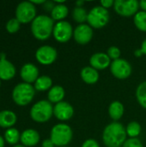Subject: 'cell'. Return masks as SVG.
Listing matches in <instances>:
<instances>
[{
  "mask_svg": "<svg viewBox=\"0 0 146 147\" xmlns=\"http://www.w3.org/2000/svg\"><path fill=\"white\" fill-rule=\"evenodd\" d=\"M126 137V128L118 121L106 126L102 133V141L107 147H122Z\"/></svg>",
  "mask_w": 146,
  "mask_h": 147,
  "instance_id": "6da1fadb",
  "label": "cell"
},
{
  "mask_svg": "<svg viewBox=\"0 0 146 147\" xmlns=\"http://www.w3.org/2000/svg\"><path fill=\"white\" fill-rule=\"evenodd\" d=\"M54 25V21L51 16L39 15L31 22V32L37 40H45L52 34Z\"/></svg>",
  "mask_w": 146,
  "mask_h": 147,
  "instance_id": "7a4b0ae2",
  "label": "cell"
},
{
  "mask_svg": "<svg viewBox=\"0 0 146 147\" xmlns=\"http://www.w3.org/2000/svg\"><path fill=\"white\" fill-rule=\"evenodd\" d=\"M73 132L71 127L64 123H59L52 127L50 133V140L55 146H66L72 140Z\"/></svg>",
  "mask_w": 146,
  "mask_h": 147,
  "instance_id": "3957f363",
  "label": "cell"
},
{
  "mask_svg": "<svg viewBox=\"0 0 146 147\" xmlns=\"http://www.w3.org/2000/svg\"><path fill=\"white\" fill-rule=\"evenodd\" d=\"M34 94L35 89L32 84L20 83L14 87L12 90V98L17 105L25 106L32 102Z\"/></svg>",
  "mask_w": 146,
  "mask_h": 147,
  "instance_id": "277c9868",
  "label": "cell"
},
{
  "mask_svg": "<svg viewBox=\"0 0 146 147\" xmlns=\"http://www.w3.org/2000/svg\"><path fill=\"white\" fill-rule=\"evenodd\" d=\"M53 115V107L47 100H40L34 103L30 109V117L33 121L40 123L46 122Z\"/></svg>",
  "mask_w": 146,
  "mask_h": 147,
  "instance_id": "5b68a950",
  "label": "cell"
},
{
  "mask_svg": "<svg viewBox=\"0 0 146 147\" xmlns=\"http://www.w3.org/2000/svg\"><path fill=\"white\" fill-rule=\"evenodd\" d=\"M110 16L108 9L101 5L93 7L88 13L87 22L92 28L100 29L104 28L109 22Z\"/></svg>",
  "mask_w": 146,
  "mask_h": 147,
  "instance_id": "8992f818",
  "label": "cell"
},
{
  "mask_svg": "<svg viewBox=\"0 0 146 147\" xmlns=\"http://www.w3.org/2000/svg\"><path fill=\"white\" fill-rule=\"evenodd\" d=\"M36 8L30 1H22L16 6L15 18L21 23L32 22L36 17Z\"/></svg>",
  "mask_w": 146,
  "mask_h": 147,
  "instance_id": "52a82bcc",
  "label": "cell"
},
{
  "mask_svg": "<svg viewBox=\"0 0 146 147\" xmlns=\"http://www.w3.org/2000/svg\"><path fill=\"white\" fill-rule=\"evenodd\" d=\"M114 11L120 16H134L139 9V2L137 0H115L114 4Z\"/></svg>",
  "mask_w": 146,
  "mask_h": 147,
  "instance_id": "ba28073f",
  "label": "cell"
},
{
  "mask_svg": "<svg viewBox=\"0 0 146 147\" xmlns=\"http://www.w3.org/2000/svg\"><path fill=\"white\" fill-rule=\"evenodd\" d=\"M73 32L74 29L69 22L60 21L54 25L52 35L58 42L66 43L73 37Z\"/></svg>",
  "mask_w": 146,
  "mask_h": 147,
  "instance_id": "9c48e42d",
  "label": "cell"
},
{
  "mask_svg": "<svg viewBox=\"0 0 146 147\" xmlns=\"http://www.w3.org/2000/svg\"><path fill=\"white\" fill-rule=\"evenodd\" d=\"M110 71L115 78L123 80L128 78L131 76L133 68L131 64L126 59H118L111 63Z\"/></svg>",
  "mask_w": 146,
  "mask_h": 147,
  "instance_id": "30bf717a",
  "label": "cell"
},
{
  "mask_svg": "<svg viewBox=\"0 0 146 147\" xmlns=\"http://www.w3.org/2000/svg\"><path fill=\"white\" fill-rule=\"evenodd\" d=\"M58 53L56 49L49 45L40 47L35 52V58L37 61L44 65H49L55 62L57 59Z\"/></svg>",
  "mask_w": 146,
  "mask_h": 147,
  "instance_id": "8fae6325",
  "label": "cell"
},
{
  "mask_svg": "<svg viewBox=\"0 0 146 147\" xmlns=\"http://www.w3.org/2000/svg\"><path fill=\"white\" fill-rule=\"evenodd\" d=\"M93 28L89 24H79L74 29L73 38L77 44L86 45L89 43L93 38Z\"/></svg>",
  "mask_w": 146,
  "mask_h": 147,
  "instance_id": "7c38bea8",
  "label": "cell"
},
{
  "mask_svg": "<svg viewBox=\"0 0 146 147\" xmlns=\"http://www.w3.org/2000/svg\"><path fill=\"white\" fill-rule=\"evenodd\" d=\"M74 115L73 107L67 102H60L53 106V115L59 121H66Z\"/></svg>",
  "mask_w": 146,
  "mask_h": 147,
  "instance_id": "4fadbf2b",
  "label": "cell"
},
{
  "mask_svg": "<svg viewBox=\"0 0 146 147\" xmlns=\"http://www.w3.org/2000/svg\"><path fill=\"white\" fill-rule=\"evenodd\" d=\"M111 59L105 53H96L89 59V65L97 71H102L110 67Z\"/></svg>",
  "mask_w": 146,
  "mask_h": 147,
  "instance_id": "5bb4252c",
  "label": "cell"
},
{
  "mask_svg": "<svg viewBox=\"0 0 146 147\" xmlns=\"http://www.w3.org/2000/svg\"><path fill=\"white\" fill-rule=\"evenodd\" d=\"M15 75V67L9 62L4 53H0V79L9 80Z\"/></svg>",
  "mask_w": 146,
  "mask_h": 147,
  "instance_id": "9a60e30c",
  "label": "cell"
},
{
  "mask_svg": "<svg viewBox=\"0 0 146 147\" xmlns=\"http://www.w3.org/2000/svg\"><path fill=\"white\" fill-rule=\"evenodd\" d=\"M20 75L24 83L31 84V83H34L39 78V69L34 64L27 63L22 66Z\"/></svg>",
  "mask_w": 146,
  "mask_h": 147,
  "instance_id": "2e32d148",
  "label": "cell"
},
{
  "mask_svg": "<svg viewBox=\"0 0 146 147\" xmlns=\"http://www.w3.org/2000/svg\"><path fill=\"white\" fill-rule=\"evenodd\" d=\"M40 136L36 130L28 128L22 133L20 140L24 146H34L40 142Z\"/></svg>",
  "mask_w": 146,
  "mask_h": 147,
  "instance_id": "e0dca14e",
  "label": "cell"
},
{
  "mask_svg": "<svg viewBox=\"0 0 146 147\" xmlns=\"http://www.w3.org/2000/svg\"><path fill=\"white\" fill-rule=\"evenodd\" d=\"M82 80L87 84H95L99 80V72L90 65L83 67L80 71Z\"/></svg>",
  "mask_w": 146,
  "mask_h": 147,
  "instance_id": "ac0fdd59",
  "label": "cell"
},
{
  "mask_svg": "<svg viewBox=\"0 0 146 147\" xmlns=\"http://www.w3.org/2000/svg\"><path fill=\"white\" fill-rule=\"evenodd\" d=\"M125 113V108L122 102L120 101H114L110 103L108 107V115L112 120L118 121L120 120Z\"/></svg>",
  "mask_w": 146,
  "mask_h": 147,
  "instance_id": "d6986e66",
  "label": "cell"
},
{
  "mask_svg": "<svg viewBox=\"0 0 146 147\" xmlns=\"http://www.w3.org/2000/svg\"><path fill=\"white\" fill-rule=\"evenodd\" d=\"M69 9L64 4V2H56V5L51 11V17L53 21H64V19L68 16Z\"/></svg>",
  "mask_w": 146,
  "mask_h": 147,
  "instance_id": "ffe728a7",
  "label": "cell"
},
{
  "mask_svg": "<svg viewBox=\"0 0 146 147\" xmlns=\"http://www.w3.org/2000/svg\"><path fill=\"white\" fill-rule=\"evenodd\" d=\"M16 115L11 110L0 111V127L5 128H10L16 122Z\"/></svg>",
  "mask_w": 146,
  "mask_h": 147,
  "instance_id": "44dd1931",
  "label": "cell"
},
{
  "mask_svg": "<svg viewBox=\"0 0 146 147\" xmlns=\"http://www.w3.org/2000/svg\"><path fill=\"white\" fill-rule=\"evenodd\" d=\"M65 96V89L60 85H55L52 86L47 93V98L48 101L51 103H59L60 102H63V99Z\"/></svg>",
  "mask_w": 146,
  "mask_h": 147,
  "instance_id": "7402d4cb",
  "label": "cell"
},
{
  "mask_svg": "<svg viewBox=\"0 0 146 147\" xmlns=\"http://www.w3.org/2000/svg\"><path fill=\"white\" fill-rule=\"evenodd\" d=\"M52 80L49 76H40L34 82V89L38 91H46L50 90L52 86Z\"/></svg>",
  "mask_w": 146,
  "mask_h": 147,
  "instance_id": "603a6c76",
  "label": "cell"
},
{
  "mask_svg": "<svg viewBox=\"0 0 146 147\" xmlns=\"http://www.w3.org/2000/svg\"><path fill=\"white\" fill-rule=\"evenodd\" d=\"M21 139V134L16 128L10 127L8 128L4 133V140L9 144L15 146Z\"/></svg>",
  "mask_w": 146,
  "mask_h": 147,
  "instance_id": "cb8c5ba5",
  "label": "cell"
},
{
  "mask_svg": "<svg viewBox=\"0 0 146 147\" xmlns=\"http://www.w3.org/2000/svg\"><path fill=\"white\" fill-rule=\"evenodd\" d=\"M88 11L83 8V7H75L72 10V18L73 20L79 23L83 24L85 22H87L88 19Z\"/></svg>",
  "mask_w": 146,
  "mask_h": 147,
  "instance_id": "d4e9b609",
  "label": "cell"
},
{
  "mask_svg": "<svg viewBox=\"0 0 146 147\" xmlns=\"http://www.w3.org/2000/svg\"><path fill=\"white\" fill-rule=\"evenodd\" d=\"M136 98L139 104L146 109V81L139 84L136 90Z\"/></svg>",
  "mask_w": 146,
  "mask_h": 147,
  "instance_id": "484cf974",
  "label": "cell"
},
{
  "mask_svg": "<svg viewBox=\"0 0 146 147\" xmlns=\"http://www.w3.org/2000/svg\"><path fill=\"white\" fill-rule=\"evenodd\" d=\"M142 128L139 122L137 121H131L127 124L126 127V135L128 137H130L131 139H134L139 136V134H141Z\"/></svg>",
  "mask_w": 146,
  "mask_h": 147,
  "instance_id": "4316f807",
  "label": "cell"
},
{
  "mask_svg": "<svg viewBox=\"0 0 146 147\" xmlns=\"http://www.w3.org/2000/svg\"><path fill=\"white\" fill-rule=\"evenodd\" d=\"M133 22L135 27L142 31L146 32V12L145 11H139L134 16H133Z\"/></svg>",
  "mask_w": 146,
  "mask_h": 147,
  "instance_id": "83f0119b",
  "label": "cell"
},
{
  "mask_svg": "<svg viewBox=\"0 0 146 147\" xmlns=\"http://www.w3.org/2000/svg\"><path fill=\"white\" fill-rule=\"evenodd\" d=\"M21 22L15 17L9 19L6 23V29L9 33H15L20 29Z\"/></svg>",
  "mask_w": 146,
  "mask_h": 147,
  "instance_id": "f1b7e54d",
  "label": "cell"
},
{
  "mask_svg": "<svg viewBox=\"0 0 146 147\" xmlns=\"http://www.w3.org/2000/svg\"><path fill=\"white\" fill-rule=\"evenodd\" d=\"M107 54L108 55V57L110 58V59L116 60L118 59H120V55H121V52L120 50V48L116 46H111L108 49V53Z\"/></svg>",
  "mask_w": 146,
  "mask_h": 147,
  "instance_id": "f546056e",
  "label": "cell"
},
{
  "mask_svg": "<svg viewBox=\"0 0 146 147\" xmlns=\"http://www.w3.org/2000/svg\"><path fill=\"white\" fill-rule=\"evenodd\" d=\"M122 147H144V146L138 138H134V139L130 138L126 140Z\"/></svg>",
  "mask_w": 146,
  "mask_h": 147,
  "instance_id": "4dcf8cb0",
  "label": "cell"
},
{
  "mask_svg": "<svg viewBox=\"0 0 146 147\" xmlns=\"http://www.w3.org/2000/svg\"><path fill=\"white\" fill-rule=\"evenodd\" d=\"M134 55L137 58H139L143 55H146V39H145L141 44V47L139 49H137L134 52Z\"/></svg>",
  "mask_w": 146,
  "mask_h": 147,
  "instance_id": "1f68e13d",
  "label": "cell"
},
{
  "mask_svg": "<svg viewBox=\"0 0 146 147\" xmlns=\"http://www.w3.org/2000/svg\"><path fill=\"white\" fill-rule=\"evenodd\" d=\"M81 147H100V145H99V143L96 140L89 139V140H86L82 144V146Z\"/></svg>",
  "mask_w": 146,
  "mask_h": 147,
  "instance_id": "d6a6232c",
  "label": "cell"
},
{
  "mask_svg": "<svg viewBox=\"0 0 146 147\" xmlns=\"http://www.w3.org/2000/svg\"><path fill=\"white\" fill-rule=\"evenodd\" d=\"M101 6L105 8L106 9L111 8V7H114V1L113 0H102L101 1Z\"/></svg>",
  "mask_w": 146,
  "mask_h": 147,
  "instance_id": "836d02e7",
  "label": "cell"
},
{
  "mask_svg": "<svg viewBox=\"0 0 146 147\" xmlns=\"http://www.w3.org/2000/svg\"><path fill=\"white\" fill-rule=\"evenodd\" d=\"M55 5H56V4H55L53 2H50V1L48 2V1H46V2H45V3H44V9H45L46 10H47V11H52Z\"/></svg>",
  "mask_w": 146,
  "mask_h": 147,
  "instance_id": "e575fe53",
  "label": "cell"
},
{
  "mask_svg": "<svg viewBox=\"0 0 146 147\" xmlns=\"http://www.w3.org/2000/svg\"><path fill=\"white\" fill-rule=\"evenodd\" d=\"M54 144L52 142V140L50 139H47V140H45L43 142H42V147H54Z\"/></svg>",
  "mask_w": 146,
  "mask_h": 147,
  "instance_id": "d590c367",
  "label": "cell"
},
{
  "mask_svg": "<svg viewBox=\"0 0 146 147\" xmlns=\"http://www.w3.org/2000/svg\"><path fill=\"white\" fill-rule=\"evenodd\" d=\"M139 8L143 11H145L146 12V0H142V1L139 2Z\"/></svg>",
  "mask_w": 146,
  "mask_h": 147,
  "instance_id": "8d00e7d4",
  "label": "cell"
},
{
  "mask_svg": "<svg viewBox=\"0 0 146 147\" xmlns=\"http://www.w3.org/2000/svg\"><path fill=\"white\" fill-rule=\"evenodd\" d=\"M30 2L34 4H44L45 0H30Z\"/></svg>",
  "mask_w": 146,
  "mask_h": 147,
  "instance_id": "74e56055",
  "label": "cell"
},
{
  "mask_svg": "<svg viewBox=\"0 0 146 147\" xmlns=\"http://www.w3.org/2000/svg\"><path fill=\"white\" fill-rule=\"evenodd\" d=\"M84 4V1H77L76 2V7H83Z\"/></svg>",
  "mask_w": 146,
  "mask_h": 147,
  "instance_id": "f35d334b",
  "label": "cell"
},
{
  "mask_svg": "<svg viewBox=\"0 0 146 147\" xmlns=\"http://www.w3.org/2000/svg\"><path fill=\"white\" fill-rule=\"evenodd\" d=\"M0 147H4V139L0 135Z\"/></svg>",
  "mask_w": 146,
  "mask_h": 147,
  "instance_id": "ab89813d",
  "label": "cell"
},
{
  "mask_svg": "<svg viewBox=\"0 0 146 147\" xmlns=\"http://www.w3.org/2000/svg\"><path fill=\"white\" fill-rule=\"evenodd\" d=\"M13 147H26V146H22V145H15V146H14Z\"/></svg>",
  "mask_w": 146,
  "mask_h": 147,
  "instance_id": "60d3db41",
  "label": "cell"
},
{
  "mask_svg": "<svg viewBox=\"0 0 146 147\" xmlns=\"http://www.w3.org/2000/svg\"><path fill=\"white\" fill-rule=\"evenodd\" d=\"M0 85H1V82H0Z\"/></svg>",
  "mask_w": 146,
  "mask_h": 147,
  "instance_id": "b9f144b4",
  "label": "cell"
},
{
  "mask_svg": "<svg viewBox=\"0 0 146 147\" xmlns=\"http://www.w3.org/2000/svg\"><path fill=\"white\" fill-rule=\"evenodd\" d=\"M64 147H67V146H64Z\"/></svg>",
  "mask_w": 146,
  "mask_h": 147,
  "instance_id": "7bdbcfd3",
  "label": "cell"
}]
</instances>
